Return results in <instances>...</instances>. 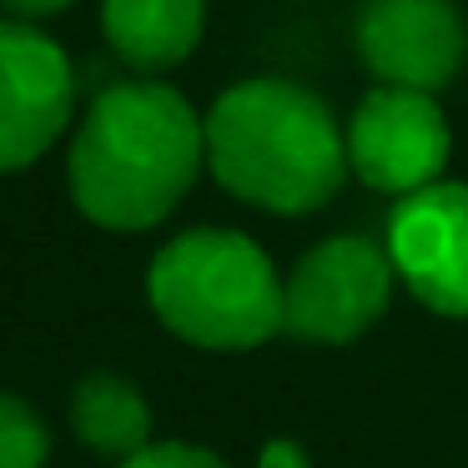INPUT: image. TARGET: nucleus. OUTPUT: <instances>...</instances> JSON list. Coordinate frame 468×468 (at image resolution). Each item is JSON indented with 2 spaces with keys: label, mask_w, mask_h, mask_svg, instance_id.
Segmentation results:
<instances>
[{
  "label": "nucleus",
  "mask_w": 468,
  "mask_h": 468,
  "mask_svg": "<svg viewBox=\"0 0 468 468\" xmlns=\"http://www.w3.org/2000/svg\"><path fill=\"white\" fill-rule=\"evenodd\" d=\"M207 166V126L166 81L106 86L71 142V202L101 232L162 227Z\"/></svg>",
  "instance_id": "nucleus-1"
},
{
  "label": "nucleus",
  "mask_w": 468,
  "mask_h": 468,
  "mask_svg": "<svg viewBox=\"0 0 468 468\" xmlns=\"http://www.w3.org/2000/svg\"><path fill=\"white\" fill-rule=\"evenodd\" d=\"M207 172L272 217L323 212L347 182V132L317 91L282 76L237 81L202 116Z\"/></svg>",
  "instance_id": "nucleus-2"
},
{
  "label": "nucleus",
  "mask_w": 468,
  "mask_h": 468,
  "mask_svg": "<svg viewBox=\"0 0 468 468\" xmlns=\"http://www.w3.org/2000/svg\"><path fill=\"white\" fill-rule=\"evenodd\" d=\"M146 303L197 353H257L282 333V272L237 227H186L156 247Z\"/></svg>",
  "instance_id": "nucleus-3"
},
{
  "label": "nucleus",
  "mask_w": 468,
  "mask_h": 468,
  "mask_svg": "<svg viewBox=\"0 0 468 468\" xmlns=\"http://www.w3.org/2000/svg\"><path fill=\"white\" fill-rule=\"evenodd\" d=\"M398 272L383 242L337 232L307 247L282 277V333L307 347H347L388 317Z\"/></svg>",
  "instance_id": "nucleus-4"
},
{
  "label": "nucleus",
  "mask_w": 468,
  "mask_h": 468,
  "mask_svg": "<svg viewBox=\"0 0 468 468\" xmlns=\"http://www.w3.org/2000/svg\"><path fill=\"white\" fill-rule=\"evenodd\" d=\"M453 132L433 91L373 86L347 122V172L383 197H413L443 182Z\"/></svg>",
  "instance_id": "nucleus-5"
},
{
  "label": "nucleus",
  "mask_w": 468,
  "mask_h": 468,
  "mask_svg": "<svg viewBox=\"0 0 468 468\" xmlns=\"http://www.w3.org/2000/svg\"><path fill=\"white\" fill-rule=\"evenodd\" d=\"M76 81L66 51L31 21L0 26V176L36 166L66 136Z\"/></svg>",
  "instance_id": "nucleus-6"
},
{
  "label": "nucleus",
  "mask_w": 468,
  "mask_h": 468,
  "mask_svg": "<svg viewBox=\"0 0 468 468\" xmlns=\"http://www.w3.org/2000/svg\"><path fill=\"white\" fill-rule=\"evenodd\" d=\"M383 247L413 303L468 323V182H433L403 197L388 217Z\"/></svg>",
  "instance_id": "nucleus-7"
},
{
  "label": "nucleus",
  "mask_w": 468,
  "mask_h": 468,
  "mask_svg": "<svg viewBox=\"0 0 468 468\" xmlns=\"http://www.w3.org/2000/svg\"><path fill=\"white\" fill-rule=\"evenodd\" d=\"M357 56L383 86L438 91L468 56V26L453 0H367L357 16Z\"/></svg>",
  "instance_id": "nucleus-8"
},
{
  "label": "nucleus",
  "mask_w": 468,
  "mask_h": 468,
  "mask_svg": "<svg viewBox=\"0 0 468 468\" xmlns=\"http://www.w3.org/2000/svg\"><path fill=\"white\" fill-rule=\"evenodd\" d=\"M101 31L136 71H172L202 46L207 0H101Z\"/></svg>",
  "instance_id": "nucleus-9"
},
{
  "label": "nucleus",
  "mask_w": 468,
  "mask_h": 468,
  "mask_svg": "<svg viewBox=\"0 0 468 468\" xmlns=\"http://www.w3.org/2000/svg\"><path fill=\"white\" fill-rule=\"evenodd\" d=\"M66 423H71L76 443L86 453L106 458V463H122V458H132L136 448H146L156 438V413L146 403V393L126 373H112V367H91L71 388Z\"/></svg>",
  "instance_id": "nucleus-10"
},
{
  "label": "nucleus",
  "mask_w": 468,
  "mask_h": 468,
  "mask_svg": "<svg viewBox=\"0 0 468 468\" xmlns=\"http://www.w3.org/2000/svg\"><path fill=\"white\" fill-rule=\"evenodd\" d=\"M56 453V433L36 403L21 393H0V468H46Z\"/></svg>",
  "instance_id": "nucleus-11"
},
{
  "label": "nucleus",
  "mask_w": 468,
  "mask_h": 468,
  "mask_svg": "<svg viewBox=\"0 0 468 468\" xmlns=\"http://www.w3.org/2000/svg\"><path fill=\"white\" fill-rule=\"evenodd\" d=\"M116 468H232L217 448L192 443V438H152L146 448H136L132 458H122Z\"/></svg>",
  "instance_id": "nucleus-12"
},
{
  "label": "nucleus",
  "mask_w": 468,
  "mask_h": 468,
  "mask_svg": "<svg viewBox=\"0 0 468 468\" xmlns=\"http://www.w3.org/2000/svg\"><path fill=\"white\" fill-rule=\"evenodd\" d=\"M257 468H313V458L297 438H267L257 448Z\"/></svg>",
  "instance_id": "nucleus-13"
},
{
  "label": "nucleus",
  "mask_w": 468,
  "mask_h": 468,
  "mask_svg": "<svg viewBox=\"0 0 468 468\" xmlns=\"http://www.w3.org/2000/svg\"><path fill=\"white\" fill-rule=\"evenodd\" d=\"M5 11L16 16V21H41V16H61V11H71L76 0H0Z\"/></svg>",
  "instance_id": "nucleus-14"
}]
</instances>
